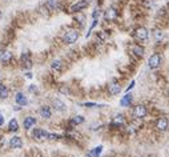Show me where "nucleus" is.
<instances>
[{
    "label": "nucleus",
    "mask_w": 169,
    "mask_h": 157,
    "mask_svg": "<svg viewBox=\"0 0 169 157\" xmlns=\"http://www.w3.org/2000/svg\"><path fill=\"white\" fill-rule=\"evenodd\" d=\"M79 39V31L77 30H69L64 35V43L65 44H75Z\"/></svg>",
    "instance_id": "f257e3e1"
},
{
    "label": "nucleus",
    "mask_w": 169,
    "mask_h": 157,
    "mask_svg": "<svg viewBox=\"0 0 169 157\" xmlns=\"http://www.w3.org/2000/svg\"><path fill=\"white\" fill-rule=\"evenodd\" d=\"M160 64H161V56L159 53H153L148 60V67L150 69H156L160 67Z\"/></svg>",
    "instance_id": "f03ea898"
},
{
    "label": "nucleus",
    "mask_w": 169,
    "mask_h": 157,
    "mask_svg": "<svg viewBox=\"0 0 169 157\" xmlns=\"http://www.w3.org/2000/svg\"><path fill=\"white\" fill-rule=\"evenodd\" d=\"M87 7H88V2H87V0H79L77 3H75L73 5H71L69 11H71L72 13H76V12L83 11L84 8H87Z\"/></svg>",
    "instance_id": "7ed1b4c3"
},
{
    "label": "nucleus",
    "mask_w": 169,
    "mask_h": 157,
    "mask_svg": "<svg viewBox=\"0 0 169 157\" xmlns=\"http://www.w3.org/2000/svg\"><path fill=\"white\" fill-rule=\"evenodd\" d=\"M135 36L138 40H146L149 37V31L145 27H138L135 30Z\"/></svg>",
    "instance_id": "20e7f679"
},
{
    "label": "nucleus",
    "mask_w": 169,
    "mask_h": 157,
    "mask_svg": "<svg viewBox=\"0 0 169 157\" xmlns=\"http://www.w3.org/2000/svg\"><path fill=\"white\" fill-rule=\"evenodd\" d=\"M133 115L137 119H144L146 116V108L144 105H136L133 107Z\"/></svg>",
    "instance_id": "39448f33"
},
{
    "label": "nucleus",
    "mask_w": 169,
    "mask_h": 157,
    "mask_svg": "<svg viewBox=\"0 0 169 157\" xmlns=\"http://www.w3.org/2000/svg\"><path fill=\"white\" fill-rule=\"evenodd\" d=\"M116 17H117V9L113 8V7H109L104 13V19L106 21H113V20H116Z\"/></svg>",
    "instance_id": "423d86ee"
},
{
    "label": "nucleus",
    "mask_w": 169,
    "mask_h": 157,
    "mask_svg": "<svg viewBox=\"0 0 169 157\" xmlns=\"http://www.w3.org/2000/svg\"><path fill=\"white\" fill-rule=\"evenodd\" d=\"M32 136L36 140H47L48 132H45L44 129H40V128H36V129H34V132H32Z\"/></svg>",
    "instance_id": "0eeeda50"
},
{
    "label": "nucleus",
    "mask_w": 169,
    "mask_h": 157,
    "mask_svg": "<svg viewBox=\"0 0 169 157\" xmlns=\"http://www.w3.org/2000/svg\"><path fill=\"white\" fill-rule=\"evenodd\" d=\"M168 127H169V121H168V119H165V117H160L156 121V128L160 130V132H164V130H167Z\"/></svg>",
    "instance_id": "6e6552de"
},
{
    "label": "nucleus",
    "mask_w": 169,
    "mask_h": 157,
    "mask_svg": "<svg viewBox=\"0 0 169 157\" xmlns=\"http://www.w3.org/2000/svg\"><path fill=\"white\" fill-rule=\"evenodd\" d=\"M9 147L12 148V149H20L21 147H23V140H21V137L13 136L9 140Z\"/></svg>",
    "instance_id": "1a4fd4ad"
},
{
    "label": "nucleus",
    "mask_w": 169,
    "mask_h": 157,
    "mask_svg": "<svg viewBox=\"0 0 169 157\" xmlns=\"http://www.w3.org/2000/svg\"><path fill=\"white\" fill-rule=\"evenodd\" d=\"M108 91H109V93L111 95H119L121 92V85L119 83L116 81H111L109 83V85H108Z\"/></svg>",
    "instance_id": "9d476101"
},
{
    "label": "nucleus",
    "mask_w": 169,
    "mask_h": 157,
    "mask_svg": "<svg viewBox=\"0 0 169 157\" xmlns=\"http://www.w3.org/2000/svg\"><path fill=\"white\" fill-rule=\"evenodd\" d=\"M52 105H53V108L56 109L57 112H64L65 109H67V107H65V104L60 100V98H55V100L52 101Z\"/></svg>",
    "instance_id": "9b49d317"
},
{
    "label": "nucleus",
    "mask_w": 169,
    "mask_h": 157,
    "mask_svg": "<svg viewBox=\"0 0 169 157\" xmlns=\"http://www.w3.org/2000/svg\"><path fill=\"white\" fill-rule=\"evenodd\" d=\"M15 100H16V104L17 105H20V107H24V105H27L28 104V100H27V97L24 96V93H16V96H15Z\"/></svg>",
    "instance_id": "f8f14e48"
},
{
    "label": "nucleus",
    "mask_w": 169,
    "mask_h": 157,
    "mask_svg": "<svg viewBox=\"0 0 169 157\" xmlns=\"http://www.w3.org/2000/svg\"><path fill=\"white\" fill-rule=\"evenodd\" d=\"M11 60H12V53H11L9 51H2V52H0V61H2V63L7 64V63H9Z\"/></svg>",
    "instance_id": "ddd939ff"
},
{
    "label": "nucleus",
    "mask_w": 169,
    "mask_h": 157,
    "mask_svg": "<svg viewBox=\"0 0 169 157\" xmlns=\"http://www.w3.org/2000/svg\"><path fill=\"white\" fill-rule=\"evenodd\" d=\"M39 113L40 116H41L43 119H51V116H52V111H51L49 107H47V105H44L39 109Z\"/></svg>",
    "instance_id": "4468645a"
},
{
    "label": "nucleus",
    "mask_w": 169,
    "mask_h": 157,
    "mask_svg": "<svg viewBox=\"0 0 169 157\" xmlns=\"http://www.w3.org/2000/svg\"><path fill=\"white\" fill-rule=\"evenodd\" d=\"M21 63H23V67L29 69L32 67V60H31V56L29 53H23L21 55Z\"/></svg>",
    "instance_id": "2eb2a0df"
},
{
    "label": "nucleus",
    "mask_w": 169,
    "mask_h": 157,
    "mask_svg": "<svg viewBox=\"0 0 169 157\" xmlns=\"http://www.w3.org/2000/svg\"><path fill=\"white\" fill-rule=\"evenodd\" d=\"M36 124V119L35 117H32V116H28V117H25L24 119V123H23V127H24V129H31L32 127H34Z\"/></svg>",
    "instance_id": "dca6fc26"
},
{
    "label": "nucleus",
    "mask_w": 169,
    "mask_h": 157,
    "mask_svg": "<svg viewBox=\"0 0 169 157\" xmlns=\"http://www.w3.org/2000/svg\"><path fill=\"white\" fill-rule=\"evenodd\" d=\"M132 101H133V96L128 93V95H125V96L121 98L120 104H121V107H129V105L132 104Z\"/></svg>",
    "instance_id": "f3484780"
},
{
    "label": "nucleus",
    "mask_w": 169,
    "mask_h": 157,
    "mask_svg": "<svg viewBox=\"0 0 169 157\" xmlns=\"http://www.w3.org/2000/svg\"><path fill=\"white\" fill-rule=\"evenodd\" d=\"M132 52L141 57L142 55H144V47H141V45H138V44H133V45H132Z\"/></svg>",
    "instance_id": "a211bd4d"
},
{
    "label": "nucleus",
    "mask_w": 169,
    "mask_h": 157,
    "mask_svg": "<svg viewBox=\"0 0 169 157\" xmlns=\"http://www.w3.org/2000/svg\"><path fill=\"white\" fill-rule=\"evenodd\" d=\"M8 129L11 132H17L19 130V123H17L16 119H11V121L8 124Z\"/></svg>",
    "instance_id": "6ab92c4d"
},
{
    "label": "nucleus",
    "mask_w": 169,
    "mask_h": 157,
    "mask_svg": "<svg viewBox=\"0 0 169 157\" xmlns=\"http://www.w3.org/2000/svg\"><path fill=\"white\" fill-rule=\"evenodd\" d=\"M85 121V119L83 117V116H75V117H72L71 119V121H69V124H71L72 127H75V125H79V124H81V123H84Z\"/></svg>",
    "instance_id": "aec40b11"
},
{
    "label": "nucleus",
    "mask_w": 169,
    "mask_h": 157,
    "mask_svg": "<svg viewBox=\"0 0 169 157\" xmlns=\"http://www.w3.org/2000/svg\"><path fill=\"white\" fill-rule=\"evenodd\" d=\"M9 96V91L4 84H0V98H7Z\"/></svg>",
    "instance_id": "412c9836"
},
{
    "label": "nucleus",
    "mask_w": 169,
    "mask_h": 157,
    "mask_svg": "<svg viewBox=\"0 0 169 157\" xmlns=\"http://www.w3.org/2000/svg\"><path fill=\"white\" fill-rule=\"evenodd\" d=\"M124 123H125V117L123 115H117L113 117V124L115 125H124Z\"/></svg>",
    "instance_id": "4be33fe9"
},
{
    "label": "nucleus",
    "mask_w": 169,
    "mask_h": 157,
    "mask_svg": "<svg viewBox=\"0 0 169 157\" xmlns=\"http://www.w3.org/2000/svg\"><path fill=\"white\" fill-rule=\"evenodd\" d=\"M47 7L51 11H55L59 8V0H47Z\"/></svg>",
    "instance_id": "5701e85b"
},
{
    "label": "nucleus",
    "mask_w": 169,
    "mask_h": 157,
    "mask_svg": "<svg viewBox=\"0 0 169 157\" xmlns=\"http://www.w3.org/2000/svg\"><path fill=\"white\" fill-rule=\"evenodd\" d=\"M102 151V147H97V148H95V149H92L91 152H88V156L89 157H99L100 156V153Z\"/></svg>",
    "instance_id": "b1692460"
},
{
    "label": "nucleus",
    "mask_w": 169,
    "mask_h": 157,
    "mask_svg": "<svg viewBox=\"0 0 169 157\" xmlns=\"http://www.w3.org/2000/svg\"><path fill=\"white\" fill-rule=\"evenodd\" d=\"M51 67H52V69H55V71H60L61 69V61L60 60H53Z\"/></svg>",
    "instance_id": "393cba45"
},
{
    "label": "nucleus",
    "mask_w": 169,
    "mask_h": 157,
    "mask_svg": "<svg viewBox=\"0 0 169 157\" xmlns=\"http://www.w3.org/2000/svg\"><path fill=\"white\" fill-rule=\"evenodd\" d=\"M153 35H155V39H156V40H160V39L164 36V34H163V32H161L160 30H156L155 32H153Z\"/></svg>",
    "instance_id": "a878e982"
},
{
    "label": "nucleus",
    "mask_w": 169,
    "mask_h": 157,
    "mask_svg": "<svg viewBox=\"0 0 169 157\" xmlns=\"http://www.w3.org/2000/svg\"><path fill=\"white\" fill-rule=\"evenodd\" d=\"M48 140H57V138H60V136H57V134H53V133H48Z\"/></svg>",
    "instance_id": "bb28decb"
},
{
    "label": "nucleus",
    "mask_w": 169,
    "mask_h": 157,
    "mask_svg": "<svg viewBox=\"0 0 169 157\" xmlns=\"http://www.w3.org/2000/svg\"><path fill=\"white\" fill-rule=\"evenodd\" d=\"M85 107H88V108H92V107H99L97 104H93V103H87V104H84Z\"/></svg>",
    "instance_id": "cd10ccee"
},
{
    "label": "nucleus",
    "mask_w": 169,
    "mask_h": 157,
    "mask_svg": "<svg viewBox=\"0 0 169 157\" xmlns=\"http://www.w3.org/2000/svg\"><path fill=\"white\" fill-rule=\"evenodd\" d=\"M4 124V117H3V115H2V112H0V127Z\"/></svg>",
    "instance_id": "c85d7f7f"
},
{
    "label": "nucleus",
    "mask_w": 169,
    "mask_h": 157,
    "mask_svg": "<svg viewBox=\"0 0 169 157\" xmlns=\"http://www.w3.org/2000/svg\"><path fill=\"white\" fill-rule=\"evenodd\" d=\"M135 85H136V83H135V81H132V83H131V85H129V87H128V88H127V91H129V89H132V88H133V87H135Z\"/></svg>",
    "instance_id": "c756f323"
},
{
    "label": "nucleus",
    "mask_w": 169,
    "mask_h": 157,
    "mask_svg": "<svg viewBox=\"0 0 169 157\" xmlns=\"http://www.w3.org/2000/svg\"><path fill=\"white\" fill-rule=\"evenodd\" d=\"M99 37H100V39H106V35L105 34H99Z\"/></svg>",
    "instance_id": "7c9ffc66"
},
{
    "label": "nucleus",
    "mask_w": 169,
    "mask_h": 157,
    "mask_svg": "<svg viewBox=\"0 0 169 157\" xmlns=\"http://www.w3.org/2000/svg\"><path fill=\"white\" fill-rule=\"evenodd\" d=\"M29 91H31V92H36V87H35V85L31 87V88H29Z\"/></svg>",
    "instance_id": "2f4dec72"
},
{
    "label": "nucleus",
    "mask_w": 169,
    "mask_h": 157,
    "mask_svg": "<svg viewBox=\"0 0 169 157\" xmlns=\"http://www.w3.org/2000/svg\"><path fill=\"white\" fill-rule=\"evenodd\" d=\"M84 157H89V156H88V155H87V156H84Z\"/></svg>",
    "instance_id": "473e14b6"
}]
</instances>
